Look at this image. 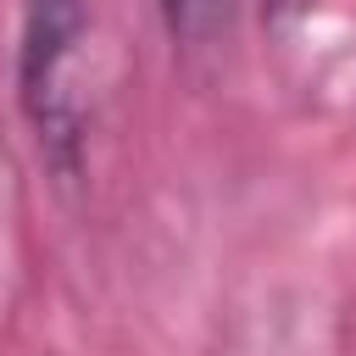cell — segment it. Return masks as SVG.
Wrapping results in <instances>:
<instances>
[{
	"label": "cell",
	"mask_w": 356,
	"mask_h": 356,
	"mask_svg": "<svg viewBox=\"0 0 356 356\" xmlns=\"http://www.w3.org/2000/svg\"><path fill=\"white\" fill-rule=\"evenodd\" d=\"M306 6H312V0H261V11H267V17H300Z\"/></svg>",
	"instance_id": "3"
},
{
	"label": "cell",
	"mask_w": 356,
	"mask_h": 356,
	"mask_svg": "<svg viewBox=\"0 0 356 356\" xmlns=\"http://www.w3.org/2000/svg\"><path fill=\"white\" fill-rule=\"evenodd\" d=\"M161 22L172 28V39L184 44H206L222 22H228V0H156Z\"/></svg>",
	"instance_id": "2"
},
{
	"label": "cell",
	"mask_w": 356,
	"mask_h": 356,
	"mask_svg": "<svg viewBox=\"0 0 356 356\" xmlns=\"http://www.w3.org/2000/svg\"><path fill=\"white\" fill-rule=\"evenodd\" d=\"M83 28H89L83 0H22L17 100L33 122L39 156L56 167L61 184H72L83 172V100L72 89Z\"/></svg>",
	"instance_id": "1"
}]
</instances>
